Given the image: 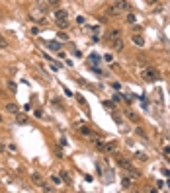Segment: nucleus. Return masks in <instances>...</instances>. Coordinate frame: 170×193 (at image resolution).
<instances>
[{
    "label": "nucleus",
    "instance_id": "obj_1",
    "mask_svg": "<svg viewBox=\"0 0 170 193\" xmlns=\"http://www.w3.org/2000/svg\"><path fill=\"white\" fill-rule=\"evenodd\" d=\"M112 8L117 12V14H123V12L129 10V2H127V0H113Z\"/></svg>",
    "mask_w": 170,
    "mask_h": 193
},
{
    "label": "nucleus",
    "instance_id": "obj_2",
    "mask_svg": "<svg viewBox=\"0 0 170 193\" xmlns=\"http://www.w3.org/2000/svg\"><path fill=\"white\" fill-rule=\"evenodd\" d=\"M141 76L147 80V82H153V80L159 78V70H155V68H143Z\"/></svg>",
    "mask_w": 170,
    "mask_h": 193
},
{
    "label": "nucleus",
    "instance_id": "obj_3",
    "mask_svg": "<svg viewBox=\"0 0 170 193\" xmlns=\"http://www.w3.org/2000/svg\"><path fill=\"white\" fill-rule=\"evenodd\" d=\"M112 47H113V51H121V49H123V39H121V37L113 39L112 41Z\"/></svg>",
    "mask_w": 170,
    "mask_h": 193
},
{
    "label": "nucleus",
    "instance_id": "obj_4",
    "mask_svg": "<svg viewBox=\"0 0 170 193\" xmlns=\"http://www.w3.org/2000/svg\"><path fill=\"white\" fill-rule=\"evenodd\" d=\"M66 18H69L66 10H57V12H55V20H57V22H61V20H66Z\"/></svg>",
    "mask_w": 170,
    "mask_h": 193
},
{
    "label": "nucleus",
    "instance_id": "obj_5",
    "mask_svg": "<svg viewBox=\"0 0 170 193\" xmlns=\"http://www.w3.org/2000/svg\"><path fill=\"white\" fill-rule=\"evenodd\" d=\"M78 131H80V133H82L84 136H88V139H90V141H92V139H94V135H92V131H90L88 127H82V125H80V127H78Z\"/></svg>",
    "mask_w": 170,
    "mask_h": 193
},
{
    "label": "nucleus",
    "instance_id": "obj_6",
    "mask_svg": "<svg viewBox=\"0 0 170 193\" xmlns=\"http://www.w3.org/2000/svg\"><path fill=\"white\" fill-rule=\"evenodd\" d=\"M125 117H127V119H131L133 123H137V121H139V115H137V113H133L131 109H125Z\"/></svg>",
    "mask_w": 170,
    "mask_h": 193
},
{
    "label": "nucleus",
    "instance_id": "obj_7",
    "mask_svg": "<svg viewBox=\"0 0 170 193\" xmlns=\"http://www.w3.org/2000/svg\"><path fill=\"white\" fill-rule=\"evenodd\" d=\"M6 111H10V113H18V111H20V105H16V103H6Z\"/></svg>",
    "mask_w": 170,
    "mask_h": 193
},
{
    "label": "nucleus",
    "instance_id": "obj_8",
    "mask_svg": "<svg viewBox=\"0 0 170 193\" xmlns=\"http://www.w3.org/2000/svg\"><path fill=\"white\" fill-rule=\"evenodd\" d=\"M117 37H121V31H119V29H112V31L108 33V39H110V41L117 39Z\"/></svg>",
    "mask_w": 170,
    "mask_h": 193
},
{
    "label": "nucleus",
    "instance_id": "obj_9",
    "mask_svg": "<svg viewBox=\"0 0 170 193\" xmlns=\"http://www.w3.org/2000/svg\"><path fill=\"white\" fill-rule=\"evenodd\" d=\"M133 43H135L137 47H143V45H145V39H143L141 35H137V33H135V35H133Z\"/></svg>",
    "mask_w": 170,
    "mask_h": 193
},
{
    "label": "nucleus",
    "instance_id": "obj_10",
    "mask_svg": "<svg viewBox=\"0 0 170 193\" xmlns=\"http://www.w3.org/2000/svg\"><path fill=\"white\" fill-rule=\"evenodd\" d=\"M106 150H108V152H115V150H117V145H115V142H108V145H106Z\"/></svg>",
    "mask_w": 170,
    "mask_h": 193
},
{
    "label": "nucleus",
    "instance_id": "obj_11",
    "mask_svg": "<svg viewBox=\"0 0 170 193\" xmlns=\"http://www.w3.org/2000/svg\"><path fill=\"white\" fill-rule=\"evenodd\" d=\"M61 179H65V183H70V176L65 170H61Z\"/></svg>",
    "mask_w": 170,
    "mask_h": 193
},
{
    "label": "nucleus",
    "instance_id": "obj_12",
    "mask_svg": "<svg viewBox=\"0 0 170 193\" xmlns=\"http://www.w3.org/2000/svg\"><path fill=\"white\" fill-rule=\"evenodd\" d=\"M90 63H92V65H98V63H100V57H98L96 53H92V55H90Z\"/></svg>",
    "mask_w": 170,
    "mask_h": 193
},
{
    "label": "nucleus",
    "instance_id": "obj_13",
    "mask_svg": "<svg viewBox=\"0 0 170 193\" xmlns=\"http://www.w3.org/2000/svg\"><path fill=\"white\" fill-rule=\"evenodd\" d=\"M18 123H20V125H26V123H28L26 115H18Z\"/></svg>",
    "mask_w": 170,
    "mask_h": 193
},
{
    "label": "nucleus",
    "instance_id": "obj_14",
    "mask_svg": "<svg viewBox=\"0 0 170 193\" xmlns=\"http://www.w3.org/2000/svg\"><path fill=\"white\" fill-rule=\"evenodd\" d=\"M6 47H8V41H6L2 35H0V49H6Z\"/></svg>",
    "mask_w": 170,
    "mask_h": 193
},
{
    "label": "nucleus",
    "instance_id": "obj_15",
    "mask_svg": "<svg viewBox=\"0 0 170 193\" xmlns=\"http://www.w3.org/2000/svg\"><path fill=\"white\" fill-rule=\"evenodd\" d=\"M123 187H125V189L131 187V179H129V178H123Z\"/></svg>",
    "mask_w": 170,
    "mask_h": 193
},
{
    "label": "nucleus",
    "instance_id": "obj_16",
    "mask_svg": "<svg viewBox=\"0 0 170 193\" xmlns=\"http://www.w3.org/2000/svg\"><path fill=\"white\" fill-rule=\"evenodd\" d=\"M8 90L12 92V94H16V84H14V82H12V80H10V82H8Z\"/></svg>",
    "mask_w": 170,
    "mask_h": 193
},
{
    "label": "nucleus",
    "instance_id": "obj_17",
    "mask_svg": "<svg viewBox=\"0 0 170 193\" xmlns=\"http://www.w3.org/2000/svg\"><path fill=\"white\" fill-rule=\"evenodd\" d=\"M59 47H61V45H59L57 41H51V43H49V49H53V51H57Z\"/></svg>",
    "mask_w": 170,
    "mask_h": 193
},
{
    "label": "nucleus",
    "instance_id": "obj_18",
    "mask_svg": "<svg viewBox=\"0 0 170 193\" xmlns=\"http://www.w3.org/2000/svg\"><path fill=\"white\" fill-rule=\"evenodd\" d=\"M39 185H41V189H43V191H51V189H53L51 185H47V183H41V182H39Z\"/></svg>",
    "mask_w": 170,
    "mask_h": 193
},
{
    "label": "nucleus",
    "instance_id": "obj_19",
    "mask_svg": "<svg viewBox=\"0 0 170 193\" xmlns=\"http://www.w3.org/2000/svg\"><path fill=\"white\" fill-rule=\"evenodd\" d=\"M51 182L59 185V183H61V178H59V176H51Z\"/></svg>",
    "mask_w": 170,
    "mask_h": 193
},
{
    "label": "nucleus",
    "instance_id": "obj_20",
    "mask_svg": "<svg viewBox=\"0 0 170 193\" xmlns=\"http://www.w3.org/2000/svg\"><path fill=\"white\" fill-rule=\"evenodd\" d=\"M127 22H129V23H135V16H133V14H127Z\"/></svg>",
    "mask_w": 170,
    "mask_h": 193
},
{
    "label": "nucleus",
    "instance_id": "obj_21",
    "mask_svg": "<svg viewBox=\"0 0 170 193\" xmlns=\"http://www.w3.org/2000/svg\"><path fill=\"white\" fill-rule=\"evenodd\" d=\"M59 2H61V0H47V4H49V6H59Z\"/></svg>",
    "mask_w": 170,
    "mask_h": 193
},
{
    "label": "nucleus",
    "instance_id": "obj_22",
    "mask_svg": "<svg viewBox=\"0 0 170 193\" xmlns=\"http://www.w3.org/2000/svg\"><path fill=\"white\" fill-rule=\"evenodd\" d=\"M4 150H6V146H4V145H2V142H0V154H2V152H4Z\"/></svg>",
    "mask_w": 170,
    "mask_h": 193
},
{
    "label": "nucleus",
    "instance_id": "obj_23",
    "mask_svg": "<svg viewBox=\"0 0 170 193\" xmlns=\"http://www.w3.org/2000/svg\"><path fill=\"white\" fill-rule=\"evenodd\" d=\"M0 123H2V113H0Z\"/></svg>",
    "mask_w": 170,
    "mask_h": 193
},
{
    "label": "nucleus",
    "instance_id": "obj_24",
    "mask_svg": "<svg viewBox=\"0 0 170 193\" xmlns=\"http://www.w3.org/2000/svg\"><path fill=\"white\" fill-rule=\"evenodd\" d=\"M35 2H43V0H35Z\"/></svg>",
    "mask_w": 170,
    "mask_h": 193
},
{
    "label": "nucleus",
    "instance_id": "obj_25",
    "mask_svg": "<svg viewBox=\"0 0 170 193\" xmlns=\"http://www.w3.org/2000/svg\"><path fill=\"white\" fill-rule=\"evenodd\" d=\"M149 2H156V0H149Z\"/></svg>",
    "mask_w": 170,
    "mask_h": 193
},
{
    "label": "nucleus",
    "instance_id": "obj_26",
    "mask_svg": "<svg viewBox=\"0 0 170 193\" xmlns=\"http://www.w3.org/2000/svg\"><path fill=\"white\" fill-rule=\"evenodd\" d=\"M0 20H2V16H0Z\"/></svg>",
    "mask_w": 170,
    "mask_h": 193
}]
</instances>
